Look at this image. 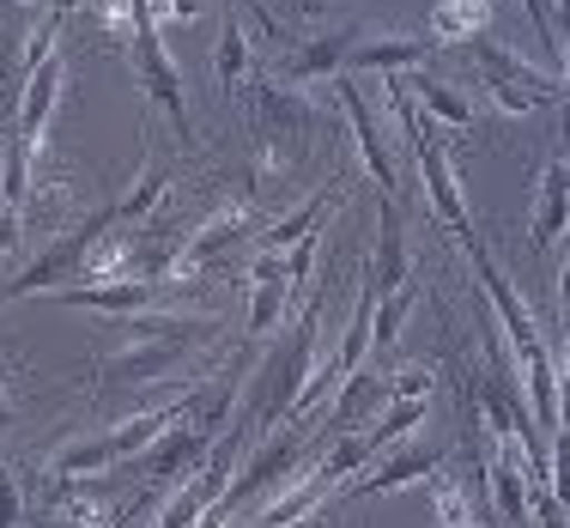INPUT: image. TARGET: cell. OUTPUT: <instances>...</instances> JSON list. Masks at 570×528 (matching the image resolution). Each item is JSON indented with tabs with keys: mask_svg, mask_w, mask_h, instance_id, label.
Segmentation results:
<instances>
[{
	"mask_svg": "<svg viewBox=\"0 0 570 528\" xmlns=\"http://www.w3.org/2000/svg\"><path fill=\"white\" fill-rule=\"evenodd\" d=\"M316 346H322V292L309 297V310L297 316V329L285 334V346L262 364V377H255L249 408L237 413L243 426H249V438H274L285 419H292L297 389L309 383V371H316Z\"/></svg>",
	"mask_w": 570,
	"mask_h": 528,
	"instance_id": "obj_1",
	"label": "cell"
},
{
	"mask_svg": "<svg viewBox=\"0 0 570 528\" xmlns=\"http://www.w3.org/2000/svg\"><path fill=\"white\" fill-rule=\"evenodd\" d=\"M140 7V0H134ZM128 61H134V79L146 86V98L158 104V110L170 116L176 140H195V121H188V98H183V74H176L170 49H165V31H158V19L140 7V25H134V43H128Z\"/></svg>",
	"mask_w": 570,
	"mask_h": 528,
	"instance_id": "obj_2",
	"label": "cell"
},
{
	"mask_svg": "<svg viewBox=\"0 0 570 528\" xmlns=\"http://www.w3.org/2000/svg\"><path fill=\"white\" fill-rule=\"evenodd\" d=\"M110 225H116V213H110V207L86 213V219H79L73 232H61V237L49 243L43 255H37L31 267H24L19 280H12V286H0V297H43V292H56L61 280H73V274H79V262H86V250H91V243H98L104 232H110Z\"/></svg>",
	"mask_w": 570,
	"mask_h": 528,
	"instance_id": "obj_3",
	"label": "cell"
},
{
	"mask_svg": "<svg viewBox=\"0 0 570 528\" xmlns=\"http://www.w3.org/2000/svg\"><path fill=\"white\" fill-rule=\"evenodd\" d=\"M371 37H376L371 19H346V25H328V31H316V37H297L279 61V79L285 86H322V79L346 74L352 49L371 43Z\"/></svg>",
	"mask_w": 570,
	"mask_h": 528,
	"instance_id": "obj_4",
	"label": "cell"
},
{
	"mask_svg": "<svg viewBox=\"0 0 570 528\" xmlns=\"http://www.w3.org/2000/svg\"><path fill=\"white\" fill-rule=\"evenodd\" d=\"M443 468V450L431 438H401L395 450H383L371 468L352 480V498H371V492H395V486H413V480H431Z\"/></svg>",
	"mask_w": 570,
	"mask_h": 528,
	"instance_id": "obj_5",
	"label": "cell"
},
{
	"mask_svg": "<svg viewBox=\"0 0 570 528\" xmlns=\"http://www.w3.org/2000/svg\"><path fill=\"white\" fill-rule=\"evenodd\" d=\"M61 79H67V61H61V49H56V56L37 67V74L24 79V91H19L12 134L31 146V158H43V146H49V121H56V91H61Z\"/></svg>",
	"mask_w": 570,
	"mask_h": 528,
	"instance_id": "obj_6",
	"label": "cell"
},
{
	"mask_svg": "<svg viewBox=\"0 0 570 528\" xmlns=\"http://www.w3.org/2000/svg\"><path fill=\"white\" fill-rule=\"evenodd\" d=\"M334 98H341V116L352 121V140H358V153H364V170L376 176V195H389V188H395V153H389V128H395V121L383 128V116L371 110V98H364L352 79L334 91Z\"/></svg>",
	"mask_w": 570,
	"mask_h": 528,
	"instance_id": "obj_7",
	"label": "cell"
},
{
	"mask_svg": "<svg viewBox=\"0 0 570 528\" xmlns=\"http://www.w3.org/2000/svg\"><path fill=\"white\" fill-rule=\"evenodd\" d=\"M468 250V262H473V274H480V286H485V297H492V310H498V329L510 334V346H528V341H540V322H534V310L522 304V292L510 286V274L485 255V243L473 237V243H461Z\"/></svg>",
	"mask_w": 570,
	"mask_h": 528,
	"instance_id": "obj_8",
	"label": "cell"
},
{
	"mask_svg": "<svg viewBox=\"0 0 570 528\" xmlns=\"http://www.w3.org/2000/svg\"><path fill=\"white\" fill-rule=\"evenodd\" d=\"M195 352V341H128L116 352V359L98 364L104 389H134V383H158L165 371H176V364Z\"/></svg>",
	"mask_w": 570,
	"mask_h": 528,
	"instance_id": "obj_9",
	"label": "cell"
},
{
	"mask_svg": "<svg viewBox=\"0 0 570 528\" xmlns=\"http://www.w3.org/2000/svg\"><path fill=\"white\" fill-rule=\"evenodd\" d=\"M207 450H213V438H207L200 426H188V419H183V426H170L165 438H158L153 450H140L134 462H140V473H146L153 486H176L183 473H195V462H200Z\"/></svg>",
	"mask_w": 570,
	"mask_h": 528,
	"instance_id": "obj_10",
	"label": "cell"
},
{
	"mask_svg": "<svg viewBox=\"0 0 570 528\" xmlns=\"http://www.w3.org/2000/svg\"><path fill=\"white\" fill-rule=\"evenodd\" d=\"M140 243L146 237H134L128 225H110V232L86 250L73 286H121V280H140Z\"/></svg>",
	"mask_w": 570,
	"mask_h": 528,
	"instance_id": "obj_11",
	"label": "cell"
},
{
	"mask_svg": "<svg viewBox=\"0 0 570 528\" xmlns=\"http://www.w3.org/2000/svg\"><path fill=\"white\" fill-rule=\"evenodd\" d=\"M188 413H195V389H188V395H176V401H165V408H146V413L116 419V426L104 431V443L116 450V462H134V456H140V450H153V443L165 438L170 426H183Z\"/></svg>",
	"mask_w": 570,
	"mask_h": 528,
	"instance_id": "obj_12",
	"label": "cell"
},
{
	"mask_svg": "<svg viewBox=\"0 0 570 528\" xmlns=\"http://www.w3.org/2000/svg\"><path fill=\"white\" fill-rule=\"evenodd\" d=\"M570 232V165L552 158L540 165V195H534V213H528V243L534 250H552Z\"/></svg>",
	"mask_w": 570,
	"mask_h": 528,
	"instance_id": "obj_13",
	"label": "cell"
},
{
	"mask_svg": "<svg viewBox=\"0 0 570 528\" xmlns=\"http://www.w3.org/2000/svg\"><path fill=\"white\" fill-rule=\"evenodd\" d=\"M431 37H395V31H376L371 43H358L352 49V61H346V74H419V67L431 61Z\"/></svg>",
	"mask_w": 570,
	"mask_h": 528,
	"instance_id": "obj_14",
	"label": "cell"
},
{
	"mask_svg": "<svg viewBox=\"0 0 570 528\" xmlns=\"http://www.w3.org/2000/svg\"><path fill=\"white\" fill-rule=\"evenodd\" d=\"M43 297L73 304V310H104V316H134V310H158V304H165V286L121 280V286H56V292H43Z\"/></svg>",
	"mask_w": 570,
	"mask_h": 528,
	"instance_id": "obj_15",
	"label": "cell"
},
{
	"mask_svg": "<svg viewBox=\"0 0 570 528\" xmlns=\"http://www.w3.org/2000/svg\"><path fill=\"white\" fill-rule=\"evenodd\" d=\"M473 61H480V74H485V86H515V91H528V98H559V86H552L547 74H540L534 61H522L515 49L504 43H492V37H473Z\"/></svg>",
	"mask_w": 570,
	"mask_h": 528,
	"instance_id": "obj_16",
	"label": "cell"
},
{
	"mask_svg": "<svg viewBox=\"0 0 570 528\" xmlns=\"http://www.w3.org/2000/svg\"><path fill=\"white\" fill-rule=\"evenodd\" d=\"M371 286L376 292H395V286H406V225H401V207H395V195H383L376 201V255H371Z\"/></svg>",
	"mask_w": 570,
	"mask_h": 528,
	"instance_id": "obj_17",
	"label": "cell"
},
{
	"mask_svg": "<svg viewBox=\"0 0 570 528\" xmlns=\"http://www.w3.org/2000/svg\"><path fill=\"white\" fill-rule=\"evenodd\" d=\"M334 201H341V183H322L316 195L304 201V207H292L285 219H267V225H262V237H255L249 250H279V255H285V250H297L304 237H316V232H322V219L334 213Z\"/></svg>",
	"mask_w": 570,
	"mask_h": 528,
	"instance_id": "obj_18",
	"label": "cell"
},
{
	"mask_svg": "<svg viewBox=\"0 0 570 528\" xmlns=\"http://www.w3.org/2000/svg\"><path fill=\"white\" fill-rule=\"evenodd\" d=\"M328 492H334V480L322 473V462H309L304 473H292V486L274 498V505H262V528H292V522H309L322 505H328Z\"/></svg>",
	"mask_w": 570,
	"mask_h": 528,
	"instance_id": "obj_19",
	"label": "cell"
},
{
	"mask_svg": "<svg viewBox=\"0 0 570 528\" xmlns=\"http://www.w3.org/2000/svg\"><path fill=\"white\" fill-rule=\"evenodd\" d=\"M406 86H413V104L438 121V128H455V134L473 128V98L461 86H443V79H431V74H406Z\"/></svg>",
	"mask_w": 570,
	"mask_h": 528,
	"instance_id": "obj_20",
	"label": "cell"
},
{
	"mask_svg": "<svg viewBox=\"0 0 570 528\" xmlns=\"http://www.w3.org/2000/svg\"><path fill=\"white\" fill-rule=\"evenodd\" d=\"M492 25V0H438L431 7V43H473Z\"/></svg>",
	"mask_w": 570,
	"mask_h": 528,
	"instance_id": "obj_21",
	"label": "cell"
},
{
	"mask_svg": "<svg viewBox=\"0 0 570 528\" xmlns=\"http://www.w3.org/2000/svg\"><path fill=\"white\" fill-rule=\"evenodd\" d=\"M165 188H170V170L146 158V165H140V176L128 183V195H121V201H110L116 225H140V219H153V213H158V201H165Z\"/></svg>",
	"mask_w": 570,
	"mask_h": 528,
	"instance_id": "obj_22",
	"label": "cell"
},
{
	"mask_svg": "<svg viewBox=\"0 0 570 528\" xmlns=\"http://www.w3.org/2000/svg\"><path fill=\"white\" fill-rule=\"evenodd\" d=\"M116 468V450L104 438H79V443H61L49 456V480H98V473Z\"/></svg>",
	"mask_w": 570,
	"mask_h": 528,
	"instance_id": "obj_23",
	"label": "cell"
},
{
	"mask_svg": "<svg viewBox=\"0 0 570 528\" xmlns=\"http://www.w3.org/2000/svg\"><path fill=\"white\" fill-rule=\"evenodd\" d=\"M31 170H37L31 146H24L19 134H7V158H0V207H12V213L31 207V188H37Z\"/></svg>",
	"mask_w": 570,
	"mask_h": 528,
	"instance_id": "obj_24",
	"label": "cell"
},
{
	"mask_svg": "<svg viewBox=\"0 0 570 528\" xmlns=\"http://www.w3.org/2000/svg\"><path fill=\"white\" fill-rule=\"evenodd\" d=\"M413 304H419V286H413V280L376 297V316H371V352H389V346L401 341V329H406V316H413Z\"/></svg>",
	"mask_w": 570,
	"mask_h": 528,
	"instance_id": "obj_25",
	"label": "cell"
},
{
	"mask_svg": "<svg viewBox=\"0 0 570 528\" xmlns=\"http://www.w3.org/2000/svg\"><path fill=\"white\" fill-rule=\"evenodd\" d=\"M61 19L67 12H43V19L31 25V31H24V43H19V56H12V67H19L24 79L37 74V67H43L49 56H56V43H61Z\"/></svg>",
	"mask_w": 570,
	"mask_h": 528,
	"instance_id": "obj_26",
	"label": "cell"
},
{
	"mask_svg": "<svg viewBox=\"0 0 570 528\" xmlns=\"http://www.w3.org/2000/svg\"><path fill=\"white\" fill-rule=\"evenodd\" d=\"M91 12H98V37H104V49L128 56L134 25H140V7H134V0H104V7H91Z\"/></svg>",
	"mask_w": 570,
	"mask_h": 528,
	"instance_id": "obj_27",
	"label": "cell"
},
{
	"mask_svg": "<svg viewBox=\"0 0 570 528\" xmlns=\"http://www.w3.org/2000/svg\"><path fill=\"white\" fill-rule=\"evenodd\" d=\"M243 74H249V37H243V19H225V31H219V86L237 91Z\"/></svg>",
	"mask_w": 570,
	"mask_h": 528,
	"instance_id": "obj_28",
	"label": "cell"
},
{
	"mask_svg": "<svg viewBox=\"0 0 570 528\" xmlns=\"http://www.w3.org/2000/svg\"><path fill=\"white\" fill-rule=\"evenodd\" d=\"M285 310H292V286H249V341L274 329Z\"/></svg>",
	"mask_w": 570,
	"mask_h": 528,
	"instance_id": "obj_29",
	"label": "cell"
},
{
	"mask_svg": "<svg viewBox=\"0 0 570 528\" xmlns=\"http://www.w3.org/2000/svg\"><path fill=\"white\" fill-rule=\"evenodd\" d=\"M431 395H438V371H425V364L389 377V401H431Z\"/></svg>",
	"mask_w": 570,
	"mask_h": 528,
	"instance_id": "obj_30",
	"label": "cell"
},
{
	"mask_svg": "<svg viewBox=\"0 0 570 528\" xmlns=\"http://www.w3.org/2000/svg\"><path fill=\"white\" fill-rule=\"evenodd\" d=\"M24 522V498H19V480H12V468L0 462V528H19Z\"/></svg>",
	"mask_w": 570,
	"mask_h": 528,
	"instance_id": "obj_31",
	"label": "cell"
},
{
	"mask_svg": "<svg viewBox=\"0 0 570 528\" xmlns=\"http://www.w3.org/2000/svg\"><path fill=\"white\" fill-rule=\"evenodd\" d=\"M485 98H492L504 116H534L540 110V98H528V91H515V86H485Z\"/></svg>",
	"mask_w": 570,
	"mask_h": 528,
	"instance_id": "obj_32",
	"label": "cell"
},
{
	"mask_svg": "<svg viewBox=\"0 0 570 528\" xmlns=\"http://www.w3.org/2000/svg\"><path fill=\"white\" fill-rule=\"evenodd\" d=\"M522 12H528V25L540 31V43H559V37H552V0H522Z\"/></svg>",
	"mask_w": 570,
	"mask_h": 528,
	"instance_id": "obj_33",
	"label": "cell"
},
{
	"mask_svg": "<svg viewBox=\"0 0 570 528\" xmlns=\"http://www.w3.org/2000/svg\"><path fill=\"white\" fill-rule=\"evenodd\" d=\"M19 237H24V213L0 207V255H12V250H19Z\"/></svg>",
	"mask_w": 570,
	"mask_h": 528,
	"instance_id": "obj_34",
	"label": "cell"
},
{
	"mask_svg": "<svg viewBox=\"0 0 570 528\" xmlns=\"http://www.w3.org/2000/svg\"><path fill=\"white\" fill-rule=\"evenodd\" d=\"M237 7H249V19H255V25H262V31H267V37H279V25H274V12H267V7H262V0H237Z\"/></svg>",
	"mask_w": 570,
	"mask_h": 528,
	"instance_id": "obj_35",
	"label": "cell"
},
{
	"mask_svg": "<svg viewBox=\"0 0 570 528\" xmlns=\"http://www.w3.org/2000/svg\"><path fill=\"white\" fill-rule=\"evenodd\" d=\"M79 7H104V0H49V12H79Z\"/></svg>",
	"mask_w": 570,
	"mask_h": 528,
	"instance_id": "obj_36",
	"label": "cell"
},
{
	"mask_svg": "<svg viewBox=\"0 0 570 528\" xmlns=\"http://www.w3.org/2000/svg\"><path fill=\"white\" fill-rule=\"evenodd\" d=\"M559 297H564V310H570V262H564V274H559Z\"/></svg>",
	"mask_w": 570,
	"mask_h": 528,
	"instance_id": "obj_37",
	"label": "cell"
},
{
	"mask_svg": "<svg viewBox=\"0 0 570 528\" xmlns=\"http://www.w3.org/2000/svg\"><path fill=\"white\" fill-rule=\"evenodd\" d=\"M7 419H12V408H7V395H0V426H7Z\"/></svg>",
	"mask_w": 570,
	"mask_h": 528,
	"instance_id": "obj_38",
	"label": "cell"
},
{
	"mask_svg": "<svg viewBox=\"0 0 570 528\" xmlns=\"http://www.w3.org/2000/svg\"><path fill=\"white\" fill-rule=\"evenodd\" d=\"M255 528H262V522H255Z\"/></svg>",
	"mask_w": 570,
	"mask_h": 528,
	"instance_id": "obj_39",
	"label": "cell"
}]
</instances>
